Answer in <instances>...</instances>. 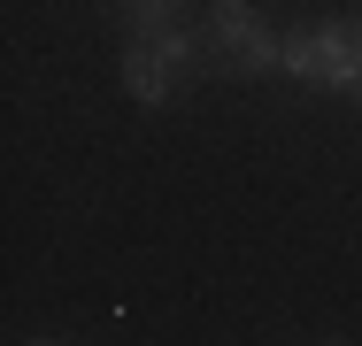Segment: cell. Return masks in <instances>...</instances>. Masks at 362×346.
<instances>
[{"mask_svg": "<svg viewBox=\"0 0 362 346\" xmlns=\"http://www.w3.org/2000/svg\"><path fill=\"white\" fill-rule=\"evenodd\" d=\"M324 346H347V339H324Z\"/></svg>", "mask_w": 362, "mask_h": 346, "instance_id": "6", "label": "cell"}, {"mask_svg": "<svg viewBox=\"0 0 362 346\" xmlns=\"http://www.w3.org/2000/svg\"><path fill=\"white\" fill-rule=\"evenodd\" d=\"M286 69L300 85H324V93H355L362 85V39L347 23H316V31H300L286 39Z\"/></svg>", "mask_w": 362, "mask_h": 346, "instance_id": "2", "label": "cell"}, {"mask_svg": "<svg viewBox=\"0 0 362 346\" xmlns=\"http://www.w3.org/2000/svg\"><path fill=\"white\" fill-rule=\"evenodd\" d=\"M209 54H223V69H239V77H270V69H286V39L247 0H209Z\"/></svg>", "mask_w": 362, "mask_h": 346, "instance_id": "1", "label": "cell"}, {"mask_svg": "<svg viewBox=\"0 0 362 346\" xmlns=\"http://www.w3.org/2000/svg\"><path fill=\"white\" fill-rule=\"evenodd\" d=\"M355 100H362V85H355Z\"/></svg>", "mask_w": 362, "mask_h": 346, "instance_id": "7", "label": "cell"}, {"mask_svg": "<svg viewBox=\"0 0 362 346\" xmlns=\"http://www.w3.org/2000/svg\"><path fill=\"white\" fill-rule=\"evenodd\" d=\"M355 39H362V23H355Z\"/></svg>", "mask_w": 362, "mask_h": 346, "instance_id": "8", "label": "cell"}, {"mask_svg": "<svg viewBox=\"0 0 362 346\" xmlns=\"http://www.w3.org/2000/svg\"><path fill=\"white\" fill-rule=\"evenodd\" d=\"M116 16H124L132 39H162V31H177V0H116Z\"/></svg>", "mask_w": 362, "mask_h": 346, "instance_id": "4", "label": "cell"}, {"mask_svg": "<svg viewBox=\"0 0 362 346\" xmlns=\"http://www.w3.org/2000/svg\"><path fill=\"white\" fill-rule=\"evenodd\" d=\"M31 346H62V339H31Z\"/></svg>", "mask_w": 362, "mask_h": 346, "instance_id": "5", "label": "cell"}, {"mask_svg": "<svg viewBox=\"0 0 362 346\" xmlns=\"http://www.w3.org/2000/svg\"><path fill=\"white\" fill-rule=\"evenodd\" d=\"M177 85H185V69L170 62L154 39H132V54H124V93H132V100H146V108H162Z\"/></svg>", "mask_w": 362, "mask_h": 346, "instance_id": "3", "label": "cell"}]
</instances>
